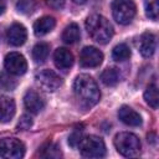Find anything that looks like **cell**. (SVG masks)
Returning a JSON list of instances; mask_svg holds the SVG:
<instances>
[{
  "label": "cell",
  "mask_w": 159,
  "mask_h": 159,
  "mask_svg": "<svg viewBox=\"0 0 159 159\" xmlns=\"http://www.w3.org/2000/svg\"><path fill=\"white\" fill-rule=\"evenodd\" d=\"M73 91L77 99L84 107H93L101 98L99 88L96 81L88 75H78L73 82Z\"/></svg>",
  "instance_id": "cell-1"
},
{
  "label": "cell",
  "mask_w": 159,
  "mask_h": 159,
  "mask_svg": "<svg viewBox=\"0 0 159 159\" xmlns=\"http://www.w3.org/2000/svg\"><path fill=\"white\" fill-rule=\"evenodd\" d=\"M86 30L89 36L98 43L104 45L109 42L113 36V26L112 24L102 15L93 14L86 19Z\"/></svg>",
  "instance_id": "cell-2"
},
{
  "label": "cell",
  "mask_w": 159,
  "mask_h": 159,
  "mask_svg": "<svg viewBox=\"0 0 159 159\" xmlns=\"http://www.w3.org/2000/svg\"><path fill=\"white\" fill-rule=\"evenodd\" d=\"M114 147L117 152L123 157H137L140 153L139 138L129 132L118 133L114 137Z\"/></svg>",
  "instance_id": "cell-3"
},
{
  "label": "cell",
  "mask_w": 159,
  "mask_h": 159,
  "mask_svg": "<svg viewBox=\"0 0 159 159\" xmlns=\"http://www.w3.org/2000/svg\"><path fill=\"white\" fill-rule=\"evenodd\" d=\"M78 149L84 158H103L106 155V144L97 135L83 137L78 144Z\"/></svg>",
  "instance_id": "cell-4"
},
{
  "label": "cell",
  "mask_w": 159,
  "mask_h": 159,
  "mask_svg": "<svg viewBox=\"0 0 159 159\" xmlns=\"http://www.w3.org/2000/svg\"><path fill=\"white\" fill-rule=\"evenodd\" d=\"M112 14L120 25H128L135 16V4L133 0H113Z\"/></svg>",
  "instance_id": "cell-5"
},
{
  "label": "cell",
  "mask_w": 159,
  "mask_h": 159,
  "mask_svg": "<svg viewBox=\"0 0 159 159\" xmlns=\"http://www.w3.org/2000/svg\"><path fill=\"white\" fill-rule=\"evenodd\" d=\"M25 155V145L17 138H2L0 140V157L5 159H20Z\"/></svg>",
  "instance_id": "cell-6"
},
{
  "label": "cell",
  "mask_w": 159,
  "mask_h": 159,
  "mask_svg": "<svg viewBox=\"0 0 159 159\" xmlns=\"http://www.w3.org/2000/svg\"><path fill=\"white\" fill-rule=\"evenodd\" d=\"M4 65H5L6 71L11 75H15V76H21L27 70V62H26L25 57L19 52L7 53L5 56Z\"/></svg>",
  "instance_id": "cell-7"
},
{
  "label": "cell",
  "mask_w": 159,
  "mask_h": 159,
  "mask_svg": "<svg viewBox=\"0 0 159 159\" xmlns=\"http://www.w3.org/2000/svg\"><path fill=\"white\" fill-rule=\"evenodd\" d=\"M35 78L37 81V83L40 84V87L43 88L45 91H48V92L56 91L62 83L60 76H57L51 70H42V71L37 72Z\"/></svg>",
  "instance_id": "cell-8"
},
{
  "label": "cell",
  "mask_w": 159,
  "mask_h": 159,
  "mask_svg": "<svg viewBox=\"0 0 159 159\" xmlns=\"http://www.w3.org/2000/svg\"><path fill=\"white\" fill-rule=\"evenodd\" d=\"M103 61V53L93 47V46H86L80 53V63L83 67H97Z\"/></svg>",
  "instance_id": "cell-9"
},
{
  "label": "cell",
  "mask_w": 159,
  "mask_h": 159,
  "mask_svg": "<svg viewBox=\"0 0 159 159\" xmlns=\"http://www.w3.org/2000/svg\"><path fill=\"white\" fill-rule=\"evenodd\" d=\"M24 104L30 113L37 114L45 108V99L36 91L29 89L24 96Z\"/></svg>",
  "instance_id": "cell-10"
},
{
  "label": "cell",
  "mask_w": 159,
  "mask_h": 159,
  "mask_svg": "<svg viewBox=\"0 0 159 159\" xmlns=\"http://www.w3.org/2000/svg\"><path fill=\"white\" fill-rule=\"evenodd\" d=\"M6 39L9 41L10 45L12 46H21L25 43L26 39H27V32L24 25L19 24V22H14L6 32Z\"/></svg>",
  "instance_id": "cell-11"
},
{
  "label": "cell",
  "mask_w": 159,
  "mask_h": 159,
  "mask_svg": "<svg viewBox=\"0 0 159 159\" xmlns=\"http://www.w3.org/2000/svg\"><path fill=\"white\" fill-rule=\"evenodd\" d=\"M53 61L57 68L66 71L73 65V55L70 50L65 47H58L53 53Z\"/></svg>",
  "instance_id": "cell-12"
},
{
  "label": "cell",
  "mask_w": 159,
  "mask_h": 159,
  "mask_svg": "<svg viewBox=\"0 0 159 159\" xmlns=\"http://www.w3.org/2000/svg\"><path fill=\"white\" fill-rule=\"evenodd\" d=\"M15 102L12 98L6 96H0V123L10 122L15 116Z\"/></svg>",
  "instance_id": "cell-13"
},
{
  "label": "cell",
  "mask_w": 159,
  "mask_h": 159,
  "mask_svg": "<svg viewBox=\"0 0 159 159\" xmlns=\"http://www.w3.org/2000/svg\"><path fill=\"white\" fill-rule=\"evenodd\" d=\"M118 118L127 125L130 127H139L142 124V117L134 109L128 106H122L118 111Z\"/></svg>",
  "instance_id": "cell-14"
},
{
  "label": "cell",
  "mask_w": 159,
  "mask_h": 159,
  "mask_svg": "<svg viewBox=\"0 0 159 159\" xmlns=\"http://www.w3.org/2000/svg\"><path fill=\"white\" fill-rule=\"evenodd\" d=\"M155 47H157V40L154 34L147 31L140 36L139 40V51L144 57H150L153 56V53L155 52Z\"/></svg>",
  "instance_id": "cell-15"
},
{
  "label": "cell",
  "mask_w": 159,
  "mask_h": 159,
  "mask_svg": "<svg viewBox=\"0 0 159 159\" xmlns=\"http://www.w3.org/2000/svg\"><path fill=\"white\" fill-rule=\"evenodd\" d=\"M55 25H56V20L52 16H43L34 24V31L37 36H43L50 31H52Z\"/></svg>",
  "instance_id": "cell-16"
},
{
  "label": "cell",
  "mask_w": 159,
  "mask_h": 159,
  "mask_svg": "<svg viewBox=\"0 0 159 159\" xmlns=\"http://www.w3.org/2000/svg\"><path fill=\"white\" fill-rule=\"evenodd\" d=\"M80 37H81V31L78 25L75 22L67 25L62 32V40L66 43H75L80 40Z\"/></svg>",
  "instance_id": "cell-17"
},
{
  "label": "cell",
  "mask_w": 159,
  "mask_h": 159,
  "mask_svg": "<svg viewBox=\"0 0 159 159\" xmlns=\"http://www.w3.org/2000/svg\"><path fill=\"white\" fill-rule=\"evenodd\" d=\"M48 52H50V45L46 42H39L32 48V58L35 62L42 63L47 58Z\"/></svg>",
  "instance_id": "cell-18"
},
{
  "label": "cell",
  "mask_w": 159,
  "mask_h": 159,
  "mask_svg": "<svg viewBox=\"0 0 159 159\" xmlns=\"http://www.w3.org/2000/svg\"><path fill=\"white\" fill-rule=\"evenodd\" d=\"M101 81L106 86H116L119 82V72L114 67H108L101 73Z\"/></svg>",
  "instance_id": "cell-19"
},
{
  "label": "cell",
  "mask_w": 159,
  "mask_h": 159,
  "mask_svg": "<svg viewBox=\"0 0 159 159\" xmlns=\"http://www.w3.org/2000/svg\"><path fill=\"white\" fill-rule=\"evenodd\" d=\"M40 155L42 158H52V159H57L62 155L61 150H60V147L52 142H47L45 143L42 147H41V150H40Z\"/></svg>",
  "instance_id": "cell-20"
},
{
  "label": "cell",
  "mask_w": 159,
  "mask_h": 159,
  "mask_svg": "<svg viewBox=\"0 0 159 159\" xmlns=\"http://www.w3.org/2000/svg\"><path fill=\"white\" fill-rule=\"evenodd\" d=\"M144 99L145 102L153 108L157 109L158 108V102H159V97H158V87L155 83H150L145 92H144Z\"/></svg>",
  "instance_id": "cell-21"
},
{
  "label": "cell",
  "mask_w": 159,
  "mask_h": 159,
  "mask_svg": "<svg viewBox=\"0 0 159 159\" xmlns=\"http://www.w3.org/2000/svg\"><path fill=\"white\" fill-rule=\"evenodd\" d=\"M112 57L116 61H125L130 57V48L127 43H118L112 51Z\"/></svg>",
  "instance_id": "cell-22"
},
{
  "label": "cell",
  "mask_w": 159,
  "mask_h": 159,
  "mask_svg": "<svg viewBox=\"0 0 159 159\" xmlns=\"http://www.w3.org/2000/svg\"><path fill=\"white\" fill-rule=\"evenodd\" d=\"M158 11H159L158 0H147L145 1V12L149 19L155 21L158 19Z\"/></svg>",
  "instance_id": "cell-23"
},
{
  "label": "cell",
  "mask_w": 159,
  "mask_h": 159,
  "mask_svg": "<svg viewBox=\"0 0 159 159\" xmlns=\"http://www.w3.org/2000/svg\"><path fill=\"white\" fill-rule=\"evenodd\" d=\"M16 84H17V82L14 77H11L10 75H7L5 72L0 73V86H2L5 89H7V91L14 89L16 87Z\"/></svg>",
  "instance_id": "cell-24"
},
{
  "label": "cell",
  "mask_w": 159,
  "mask_h": 159,
  "mask_svg": "<svg viewBox=\"0 0 159 159\" xmlns=\"http://www.w3.org/2000/svg\"><path fill=\"white\" fill-rule=\"evenodd\" d=\"M17 10L20 12H24V14H29V12H32L34 9H35V2L34 0H17Z\"/></svg>",
  "instance_id": "cell-25"
},
{
  "label": "cell",
  "mask_w": 159,
  "mask_h": 159,
  "mask_svg": "<svg viewBox=\"0 0 159 159\" xmlns=\"http://www.w3.org/2000/svg\"><path fill=\"white\" fill-rule=\"evenodd\" d=\"M31 125H32V118H31L30 116H27V114H24V116L20 118L19 123H17V129H19V130H26V129H29Z\"/></svg>",
  "instance_id": "cell-26"
},
{
  "label": "cell",
  "mask_w": 159,
  "mask_h": 159,
  "mask_svg": "<svg viewBox=\"0 0 159 159\" xmlns=\"http://www.w3.org/2000/svg\"><path fill=\"white\" fill-rule=\"evenodd\" d=\"M82 138H83V135H82V130L76 129V130L70 135V138H68V143H70L71 147H78V144H80V142H81Z\"/></svg>",
  "instance_id": "cell-27"
},
{
  "label": "cell",
  "mask_w": 159,
  "mask_h": 159,
  "mask_svg": "<svg viewBox=\"0 0 159 159\" xmlns=\"http://www.w3.org/2000/svg\"><path fill=\"white\" fill-rule=\"evenodd\" d=\"M46 4L55 10H61L65 6V0H46Z\"/></svg>",
  "instance_id": "cell-28"
},
{
  "label": "cell",
  "mask_w": 159,
  "mask_h": 159,
  "mask_svg": "<svg viewBox=\"0 0 159 159\" xmlns=\"http://www.w3.org/2000/svg\"><path fill=\"white\" fill-rule=\"evenodd\" d=\"M5 9H6V2H5V0H0V15L4 14Z\"/></svg>",
  "instance_id": "cell-29"
},
{
  "label": "cell",
  "mask_w": 159,
  "mask_h": 159,
  "mask_svg": "<svg viewBox=\"0 0 159 159\" xmlns=\"http://www.w3.org/2000/svg\"><path fill=\"white\" fill-rule=\"evenodd\" d=\"M75 4H78V5H82V4H84L87 0H72Z\"/></svg>",
  "instance_id": "cell-30"
}]
</instances>
